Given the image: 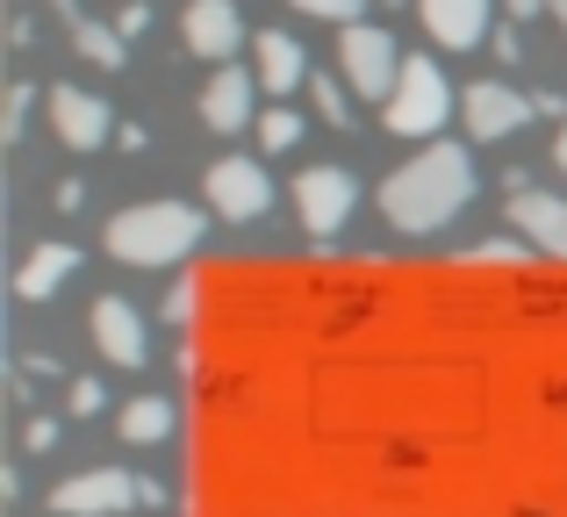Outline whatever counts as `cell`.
<instances>
[{
  "mask_svg": "<svg viewBox=\"0 0 567 517\" xmlns=\"http://www.w3.org/2000/svg\"><path fill=\"white\" fill-rule=\"evenodd\" d=\"M474 158H467V144H453V137H439V144H424L416 158H402L395 173L381 180V224L388 230H402V238H431V230H445L460 209L474 201Z\"/></svg>",
  "mask_w": 567,
  "mask_h": 517,
  "instance_id": "cell-1",
  "label": "cell"
},
{
  "mask_svg": "<svg viewBox=\"0 0 567 517\" xmlns=\"http://www.w3.org/2000/svg\"><path fill=\"white\" fill-rule=\"evenodd\" d=\"M202 238H208V216L194 201H130V209H115L101 245L123 266H181Z\"/></svg>",
  "mask_w": 567,
  "mask_h": 517,
  "instance_id": "cell-2",
  "label": "cell"
},
{
  "mask_svg": "<svg viewBox=\"0 0 567 517\" xmlns=\"http://www.w3.org/2000/svg\"><path fill=\"white\" fill-rule=\"evenodd\" d=\"M445 115H453V80H445V65H439V58H424V51H410V65H402V86H395V101L381 108V123L395 130V137L439 144Z\"/></svg>",
  "mask_w": 567,
  "mask_h": 517,
  "instance_id": "cell-3",
  "label": "cell"
},
{
  "mask_svg": "<svg viewBox=\"0 0 567 517\" xmlns=\"http://www.w3.org/2000/svg\"><path fill=\"white\" fill-rule=\"evenodd\" d=\"M402 65H410V51H402L388 29L374 22H360V29H338V80L352 86L360 101H395V86H402Z\"/></svg>",
  "mask_w": 567,
  "mask_h": 517,
  "instance_id": "cell-4",
  "label": "cell"
},
{
  "mask_svg": "<svg viewBox=\"0 0 567 517\" xmlns=\"http://www.w3.org/2000/svg\"><path fill=\"white\" fill-rule=\"evenodd\" d=\"M202 195H208V209H216L223 224H259V216L274 209V173H266L259 158H245V152H223L216 166L202 173Z\"/></svg>",
  "mask_w": 567,
  "mask_h": 517,
  "instance_id": "cell-5",
  "label": "cell"
},
{
  "mask_svg": "<svg viewBox=\"0 0 567 517\" xmlns=\"http://www.w3.org/2000/svg\"><path fill=\"white\" fill-rule=\"evenodd\" d=\"M352 209H360V187H352L346 166H309V173H295V216H302L309 238H331V230H346Z\"/></svg>",
  "mask_w": 567,
  "mask_h": 517,
  "instance_id": "cell-6",
  "label": "cell"
},
{
  "mask_svg": "<svg viewBox=\"0 0 567 517\" xmlns=\"http://www.w3.org/2000/svg\"><path fill=\"white\" fill-rule=\"evenodd\" d=\"M144 482H130L123 467H86V475H65L51 489V517H115L130 504H144Z\"/></svg>",
  "mask_w": 567,
  "mask_h": 517,
  "instance_id": "cell-7",
  "label": "cell"
},
{
  "mask_svg": "<svg viewBox=\"0 0 567 517\" xmlns=\"http://www.w3.org/2000/svg\"><path fill=\"white\" fill-rule=\"evenodd\" d=\"M532 108H539V101L517 94V86H503V80H474L467 94H460V123H467V137H482V144L517 137V130L532 123Z\"/></svg>",
  "mask_w": 567,
  "mask_h": 517,
  "instance_id": "cell-8",
  "label": "cell"
},
{
  "mask_svg": "<svg viewBox=\"0 0 567 517\" xmlns=\"http://www.w3.org/2000/svg\"><path fill=\"white\" fill-rule=\"evenodd\" d=\"M43 108H51V130H58L65 152H101L115 137V108L101 94H86V86H51Z\"/></svg>",
  "mask_w": 567,
  "mask_h": 517,
  "instance_id": "cell-9",
  "label": "cell"
},
{
  "mask_svg": "<svg viewBox=\"0 0 567 517\" xmlns=\"http://www.w3.org/2000/svg\"><path fill=\"white\" fill-rule=\"evenodd\" d=\"M181 37H187L194 58H216V72L237 65V51L251 43V37H245V14H237V0H187Z\"/></svg>",
  "mask_w": 567,
  "mask_h": 517,
  "instance_id": "cell-10",
  "label": "cell"
},
{
  "mask_svg": "<svg viewBox=\"0 0 567 517\" xmlns=\"http://www.w3.org/2000/svg\"><path fill=\"white\" fill-rule=\"evenodd\" d=\"M439 51H482L496 37V0H416Z\"/></svg>",
  "mask_w": 567,
  "mask_h": 517,
  "instance_id": "cell-11",
  "label": "cell"
},
{
  "mask_svg": "<svg viewBox=\"0 0 567 517\" xmlns=\"http://www.w3.org/2000/svg\"><path fill=\"white\" fill-rule=\"evenodd\" d=\"M259 94H266V86H259V72H251V65H223V72H208V86H202V123L230 137V130L259 123V108H251Z\"/></svg>",
  "mask_w": 567,
  "mask_h": 517,
  "instance_id": "cell-12",
  "label": "cell"
},
{
  "mask_svg": "<svg viewBox=\"0 0 567 517\" xmlns=\"http://www.w3.org/2000/svg\"><path fill=\"white\" fill-rule=\"evenodd\" d=\"M511 230L525 245H539L546 259H567V195H546V187H511Z\"/></svg>",
  "mask_w": 567,
  "mask_h": 517,
  "instance_id": "cell-13",
  "label": "cell"
},
{
  "mask_svg": "<svg viewBox=\"0 0 567 517\" xmlns=\"http://www.w3.org/2000/svg\"><path fill=\"white\" fill-rule=\"evenodd\" d=\"M94 345H101V360H115V366H144L152 360V338H144V317H137V302H123V294H101L94 302Z\"/></svg>",
  "mask_w": 567,
  "mask_h": 517,
  "instance_id": "cell-14",
  "label": "cell"
},
{
  "mask_svg": "<svg viewBox=\"0 0 567 517\" xmlns=\"http://www.w3.org/2000/svg\"><path fill=\"white\" fill-rule=\"evenodd\" d=\"M251 58H259V65H251V72H259V86L280 101V108H288L295 86H309V51L288 37V29H259V37H251Z\"/></svg>",
  "mask_w": 567,
  "mask_h": 517,
  "instance_id": "cell-15",
  "label": "cell"
},
{
  "mask_svg": "<svg viewBox=\"0 0 567 517\" xmlns=\"http://www.w3.org/2000/svg\"><path fill=\"white\" fill-rule=\"evenodd\" d=\"M58 8H65L72 51H80L86 65H101V72H123V65H130V43H123V29H115V22H94V14H80L72 0H58Z\"/></svg>",
  "mask_w": 567,
  "mask_h": 517,
  "instance_id": "cell-16",
  "label": "cell"
},
{
  "mask_svg": "<svg viewBox=\"0 0 567 517\" xmlns=\"http://www.w3.org/2000/svg\"><path fill=\"white\" fill-rule=\"evenodd\" d=\"M72 266H80V252H72L65 238L37 245V252L22 259V273H14V294H22V302H51V294H58V280H72Z\"/></svg>",
  "mask_w": 567,
  "mask_h": 517,
  "instance_id": "cell-17",
  "label": "cell"
},
{
  "mask_svg": "<svg viewBox=\"0 0 567 517\" xmlns=\"http://www.w3.org/2000/svg\"><path fill=\"white\" fill-rule=\"evenodd\" d=\"M173 424H181V410H173V395H137V403H123V417H115V432L130 438V446H166Z\"/></svg>",
  "mask_w": 567,
  "mask_h": 517,
  "instance_id": "cell-18",
  "label": "cell"
},
{
  "mask_svg": "<svg viewBox=\"0 0 567 517\" xmlns=\"http://www.w3.org/2000/svg\"><path fill=\"white\" fill-rule=\"evenodd\" d=\"M259 144L266 152H295V144H302V115L295 108H266L259 115Z\"/></svg>",
  "mask_w": 567,
  "mask_h": 517,
  "instance_id": "cell-19",
  "label": "cell"
},
{
  "mask_svg": "<svg viewBox=\"0 0 567 517\" xmlns=\"http://www.w3.org/2000/svg\"><path fill=\"white\" fill-rule=\"evenodd\" d=\"M309 101H317L323 123H338V130L352 123V115H346V80H338V72H317V80H309Z\"/></svg>",
  "mask_w": 567,
  "mask_h": 517,
  "instance_id": "cell-20",
  "label": "cell"
},
{
  "mask_svg": "<svg viewBox=\"0 0 567 517\" xmlns=\"http://www.w3.org/2000/svg\"><path fill=\"white\" fill-rule=\"evenodd\" d=\"M302 14H317V22H338V29H360V14L374 8V0H295Z\"/></svg>",
  "mask_w": 567,
  "mask_h": 517,
  "instance_id": "cell-21",
  "label": "cell"
},
{
  "mask_svg": "<svg viewBox=\"0 0 567 517\" xmlns=\"http://www.w3.org/2000/svg\"><path fill=\"white\" fill-rule=\"evenodd\" d=\"M525 252H532L525 238H488V245L467 252V266H525Z\"/></svg>",
  "mask_w": 567,
  "mask_h": 517,
  "instance_id": "cell-22",
  "label": "cell"
},
{
  "mask_svg": "<svg viewBox=\"0 0 567 517\" xmlns=\"http://www.w3.org/2000/svg\"><path fill=\"white\" fill-rule=\"evenodd\" d=\"M29 108H37V86H22V80H14V86H8V115H0V137H22Z\"/></svg>",
  "mask_w": 567,
  "mask_h": 517,
  "instance_id": "cell-23",
  "label": "cell"
},
{
  "mask_svg": "<svg viewBox=\"0 0 567 517\" xmlns=\"http://www.w3.org/2000/svg\"><path fill=\"white\" fill-rule=\"evenodd\" d=\"M109 410V389L101 381H72V417H101Z\"/></svg>",
  "mask_w": 567,
  "mask_h": 517,
  "instance_id": "cell-24",
  "label": "cell"
},
{
  "mask_svg": "<svg viewBox=\"0 0 567 517\" xmlns=\"http://www.w3.org/2000/svg\"><path fill=\"white\" fill-rule=\"evenodd\" d=\"M22 446H29V453H51V446H58V417H29Z\"/></svg>",
  "mask_w": 567,
  "mask_h": 517,
  "instance_id": "cell-25",
  "label": "cell"
},
{
  "mask_svg": "<svg viewBox=\"0 0 567 517\" xmlns=\"http://www.w3.org/2000/svg\"><path fill=\"white\" fill-rule=\"evenodd\" d=\"M194 317V280H181V288H166V323H187Z\"/></svg>",
  "mask_w": 567,
  "mask_h": 517,
  "instance_id": "cell-26",
  "label": "cell"
},
{
  "mask_svg": "<svg viewBox=\"0 0 567 517\" xmlns=\"http://www.w3.org/2000/svg\"><path fill=\"white\" fill-rule=\"evenodd\" d=\"M115 29H123V43H130V37H144V29H152V8H144V0H130V8L115 14Z\"/></svg>",
  "mask_w": 567,
  "mask_h": 517,
  "instance_id": "cell-27",
  "label": "cell"
},
{
  "mask_svg": "<svg viewBox=\"0 0 567 517\" xmlns=\"http://www.w3.org/2000/svg\"><path fill=\"white\" fill-rule=\"evenodd\" d=\"M503 8H511L517 22H525V14H546V0H503Z\"/></svg>",
  "mask_w": 567,
  "mask_h": 517,
  "instance_id": "cell-28",
  "label": "cell"
},
{
  "mask_svg": "<svg viewBox=\"0 0 567 517\" xmlns=\"http://www.w3.org/2000/svg\"><path fill=\"white\" fill-rule=\"evenodd\" d=\"M554 166L567 173V123H560V137H554Z\"/></svg>",
  "mask_w": 567,
  "mask_h": 517,
  "instance_id": "cell-29",
  "label": "cell"
},
{
  "mask_svg": "<svg viewBox=\"0 0 567 517\" xmlns=\"http://www.w3.org/2000/svg\"><path fill=\"white\" fill-rule=\"evenodd\" d=\"M546 14H554V22L567 29V0H546Z\"/></svg>",
  "mask_w": 567,
  "mask_h": 517,
  "instance_id": "cell-30",
  "label": "cell"
},
{
  "mask_svg": "<svg viewBox=\"0 0 567 517\" xmlns=\"http://www.w3.org/2000/svg\"><path fill=\"white\" fill-rule=\"evenodd\" d=\"M381 8H402V0H381Z\"/></svg>",
  "mask_w": 567,
  "mask_h": 517,
  "instance_id": "cell-31",
  "label": "cell"
}]
</instances>
